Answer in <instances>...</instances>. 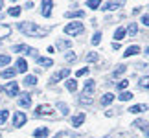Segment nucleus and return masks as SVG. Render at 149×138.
Listing matches in <instances>:
<instances>
[{"instance_id": "f257e3e1", "label": "nucleus", "mask_w": 149, "mask_h": 138, "mask_svg": "<svg viewBox=\"0 0 149 138\" xmlns=\"http://www.w3.org/2000/svg\"><path fill=\"white\" fill-rule=\"evenodd\" d=\"M19 30L28 37H44L48 33L46 28L37 26L35 22H19Z\"/></svg>"}, {"instance_id": "f03ea898", "label": "nucleus", "mask_w": 149, "mask_h": 138, "mask_svg": "<svg viewBox=\"0 0 149 138\" xmlns=\"http://www.w3.org/2000/svg\"><path fill=\"white\" fill-rule=\"evenodd\" d=\"M85 28H83V22H68V24L65 26V33L70 37H76L79 35V33H83Z\"/></svg>"}, {"instance_id": "7ed1b4c3", "label": "nucleus", "mask_w": 149, "mask_h": 138, "mask_svg": "<svg viewBox=\"0 0 149 138\" xmlns=\"http://www.w3.org/2000/svg\"><path fill=\"white\" fill-rule=\"evenodd\" d=\"M4 92L8 96H19V83H17V81H9L4 87Z\"/></svg>"}, {"instance_id": "20e7f679", "label": "nucleus", "mask_w": 149, "mask_h": 138, "mask_svg": "<svg viewBox=\"0 0 149 138\" xmlns=\"http://www.w3.org/2000/svg\"><path fill=\"white\" fill-rule=\"evenodd\" d=\"M70 76V68H63V70H59L57 74H54L52 76V79H50V83H57V81H61V79H65V77H68Z\"/></svg>"}, {"instance_id": "39448f33", "label": "nucleus", "mask_w": 149, "mask_h": 138, "mask_svg": "<svg viewBox=\"0 0 149 138\" xmlns=\"http://www.w3.org/2000/svg\"><path fill=\"white\" fill-rule=\"evenodd\" d=\"M13 52H17V54H26V55H35V50L30 48L28 44H17V46H13Z\"/></svg>"}, {"instance_id": "423d86ee", "label": "nucleus", "mask_w": 149, "mask_h": 138, "mask_svg": "<svg viewBox=\"0 0 149 138\" xmlns=\"http://www.w3.org/2000/svg\"><path fill=\"white\" fill-rule=\"evenodd\" d=\"M26 114L24 112H20V111H17L15 112V116H13V125H15V127H22V125H24L26 123Z\"/></svg>"}, {"instance_id": "0eeeda50", "label": "nucleus", "mask_w": 149, "mask_h": 138, "mask_svg": "<svg viewBox=\"0 0 149 138\" xmlns=\"http://www.w3.org/2000/svg\"><path fill=\"white\" fill-rule=\"evenodd\" d=\"M123 4H125V0H111V2L105 4L103 11H114V9H118L120 6H123Z\"/></svg>"}, {"instance_id": "6e6552de", "label": "nucleus", "mask_w": 149, "mask_h": 138, "mask_svg": "<svg viewBox=\"0 0 149 138\" xmlns=\"http://www.w3.org/2000/svg\"><path fill=\"white\" fill-rule=\"evenodd\" d=\"M94 89H96V81H94V79H88V81L85 83V89H83V96H92Z\"/></svg>"}, {"instance_id": "1a4fd4ad", "label": "nucleus", "mask_w": 149, "mask_h": 138, "mask_svg": "<svg viewBox=\"0 0 149 138\" xmlns=\"http://www.w3.org/2000/svg\"><path fill=\"white\" fill-rule=\"evenodd\" d=\"M19 105L24 107V109H28V107L31 105V96H30V94H20V98H19Z\"/></svg>"}, {"instance_id": "9d476101", "label": "nucleus", "mask_w": 149, "mask_h": 138, "mask_svg": "<svg viewBox=\"0 0 149 138\" xmlns=\"http://www.w3.org/2000/svg\"><path fill=\"white\" fill-rule=\"evenodd\" d=\"M35 112L39 114V116H44V114H52V112H54V107H52V105H39Z\"/></svg>"}, {"instance_id": "9b49d317", "label": "nucleus", "mask_w": 149, "mask_h": 138, "mask_svg": "<svg viewBox=\"0 0 149 138\" xmlns=\"http://www.w3.org/2000/svg\"><path fill=\"white\" fill-rule=\"evenodd\" d=\"M66 19H81V17H85L83 9H76V11H66L65 13Z\"/></svg>"}, {"instance_id": "f8f14e48", "label": "nucleus", "mask_w": 149, "mask_h": 138, "mask_svg": "<svg viewBox=\"0 0 149 138\" xmlns=\"http://www.w3.org/2000/svg\"><path fill=\"white\" fill-rule=\"evenodd\" d=\"M52 15V0H42V17Z\"/></svg>"}, {"instance_id": "ddd939ff", "label": "nucleus", "mask_w": 149, "mask_h": 138, "mask_svg": "<svg viewBox=\"0 0 149 138\" xmlns=\"http://www.w3.org/2000/svg\"><path fill=\"white\" fill-rule=\"evenodd\" d=\"M125 31H127V37H134L136 33H138V24H136V22H131Z\"/></svg>"}, {"instance_id": "4468645a", "label": "nucleus", "mask_w": 149, "mask_h": 138, "mask_svg": "<svg viewBox=\"0 0 149 138\" xmlns=\"http://www.w3.org/2000/svg\"><path fill=\"white\" fill-rule=\"evenodd\" d=\"M83 122H85V114H83V112H81V114H76V116L72 118V125H74V127L83 125Z\"/></svg>"}, {"instance_id": "2eb2a0df", "label": "nucleus", "mask_w": 149, "mask_h": 138, "mask_svg": "<svg viewBox=\"0 0 149 138\" xmlns=\"http://www.w3.org/2000/svg\"><path fill=\"white\" fill-rule=\"evenodd\" d=\"M11 35V28L8 24H0V39H6Z\"/></svg>"}, {"instance_id": "dca6fc26", "label": "nucleus", "mask_w": 149, "mask_h": 138, "mask_svg": "<svg viewBox=\"0 0 149 138\" xmlns=\"http://www.w3.org/2000/svg\"><path fill=\"white\" fill-rule=\"evenodd\" d=\"M26 70H28V63L22 59V57L17 59V72H26Z\"/></svg>"}, {"instance_id": "f3484780", "label": "nucleus", "mask_w": 149, "mask_h": 138, "mask_svg": "<svg viewBox=\"0 0 149 138\" xmlns=\"http://www.w3.org/2000/svg\"><path fill=\"white\" fill-rule=\"evenodd\" d=\"M33 135H35V138H46L50 135V131H48V127H41V129H37Z\"/></svg>"}, {"instance_id": "a211bd4d", "label": "nucleus", "mask_w": 149, "mask_h": 138, "mask_svg": "<svg viewBox=\"0 0 149 138\" xmlns=\"http://www.w3.org/2000/svg\"><path fill=\"white\" fill-rule=\"evenodd\" d=\"M114 101V94H111V92H107V94L101 96V105H109V103Z\"/></svg>"}, {"instance_id": "6ab92c4d", "label": "nucleus", "mask_w": 149, "mask_h": 138, "mask_svg": "<svg viewBox=\"0 0 149 138\" xmlns=\"http://www.w3.org/2000/svg\"><path fill=\"white\" fill-rule=\"evenodd\" d=\"M125 35H127L125 28H118V30L114 31V39H116V41H122V39H125Z\"/></svg>"}, {"instance_id": "aec40b11", "label": "nucleus", "mask_w": 149, "mask_h": 138, "mask_svg": "<svg viewBox=\"0 0 149 138\" xmlns=\"http://www.w3.org/2000/svg\"><path fill=\"white\" fill-rule=\"evenodd\" d=\"M15 74H17V68H6V70H2V77L9 79V77H13Z\"/></svg>"}, {"instance_id": "412c9836", "label": "nucleus", "mask_w": 149, "mask_h": 138, "mask_svg": "<svg viewBox=\"0 0 149 138\" xmlns=\"http://www.w3.org/2000/svg\"><path fill=\"white\" fill-rule=\"evenodd\" d=\"M147 111V105H133L129 109V112H133V114H138V112H144Z\"/></svg>"}, {"instance_id": "4be33fe9", "label": "nucleus", "mask_w": 149, "mask_h": 138, "mask_svg": "<svg viewBox=\"0 0 149 138\" xmlns=\"http://www.w3.org/2000/svg\"><path fill=\"white\" fill-rule=\"evenodd\" d=\"M138 52H140L138 46H129V48L125 50V54H123V55H125V57H131V55H136Z\"/></svg>"}, {"instance_id": "5701e85b", "label": "nucleus", "mask_w": 149, "mask_h": 138, "mask_svg": "<svg viewBox=\"0 0 149 138\" xmlns=\"http://www.w3.org/2000/svg\"><path fill=\"white\" fill-rule=\"evenodd\" d=\"M37 63L41 66H52V65H54V61L48 59V57H37Z\"/></svg>"}, {"instance_id": "b1692460", "label": "nucleus", "mask_w": 149, "mask_h": 138, "mask_svg": "<svg viewBox=\"0 0 149 138\" xmlns=\"http://www.w3.org/2000/svg\"><path fill=\"white\" fill-rule=\"evenodd\" d=\"M70 46H72L70 41H65V39H59V41H57V48H61V50H68Z\"/></svg>"}, {"instance_id": "393cba45", "label": "nucleus", "mask_w": 149, "mask_h": 138, "mask_svg": "<svg viewBox=\"0 0 149 138\" xmlns=\"http://www.w3.org/2000/svg\"><path fill=\"white\" fill-rule=\"evenodd\" d=\"M35 83H37L35 76H26L24 77V85H26V87H35Z\"/></svg>"}, {"instance_id": "a878e982", "label": "nucleus", "mask_w": 149, "mask_h": 138, "mask_svg": "<svg viewBox=\"0 0 149 138\" xmlns=\"http://www.w3.org/2000/svg\"><path fill=\"white\" fill-rule=\"evenodd\" d=\"M66 89L70 92H76L77 90V81L76 79H66Z\"/></svg>"}, {"instance_id": "bb28decb", "label": "nucleus", "mask_w": 149, "mask_h": 138, "mask_svg": "<svg viewBox=\"0 0 149 138\" xmlns=\"http://www.w3.org/2000/svg\"><path fill=\"white\" fill-rule=\"evenodd\" d=\"M57 109L61 111V114H63V116H66V114L70 112V109H68V105H66V103H63V101H59V103H57Z\"/></svg>"}, {"instance_id": "cd10ccee", "label": "nucleus", "mask_w": 149, "mask_h": 138, "mask_svg": "<svg viewBox=\"0 0 149 138\" xmlns=\"http://www.w3.org/2000/svg\"><path fill=\"white\" fill-rule=\"evenodd\" d=\"M118 98H120V101H129V100H133V94H131L129 90H127V92L123 90V92H122V94H120Z\"/></svg>"}, {"instance_id": "c85d7f7f", "label": "nucleus", "mask_w": 149, "mask_h": 138, "mask_svg": "<svg viewBox=\"0 0 149 138\" xmlns=\"http://www.w3.org/2000/svg\"><path fill=\"white\" fill-rule=\"evenodd\" d=\"M101 6V0H88L87 2V8H90V9H98Z\"/></svg>"}, {"instance_id": "c756f323", "label": "nucleus", "mask_w": 149, "mask_h": 138, "mask_svg": "<svg viewBox=\"0 0 149 138\" xmlns=\"http://www.w3.org/2000/svg\"><path fill=\"white\" fill-rule=\"evenodd\" d=\"M8 118H9V111H0V125H4L6 122H8Z\"/></svg>"}, {"instance_id": "7c9ffc66", "label": "nucleus", "mask_w": 149, "mask_h": 138, "mask_svg": "<svg viewBox=\"0 0 149 138\" xmlns=\"http://www.w3.org/2000/svg\"><path fill=\"white\" fill-rule=\"evenodd\" d=\"M134 125H136L138 129H142V131H147V125H149V123L146 122V120H136Z\"/></svg>"}, {"instance_id": "2f4dec72", "label": "nucleus", "mask_w": 149, "mask_h": 138, "mask_svg": "<svg viewBox=\"0 0 149 138\" xmlns=\"http://www.w3.org/2000/svg\"><path fill=\"white\" fill-rule=\"evenodd\" d=\"M100 43H101V33H100V31H96L94 35H92V44H94V46H98Z\"/></svg>"}, {"instance_id": "473e14b6", "label": "nucleus", "mask_w": 149, "mask_h": 138, "mask_svg": "<svg viewBox=\"0 0 149 138\" xmlns=\"http://www.w3.org/2000/svg\"><path fill=\"white\" fill-rule=\"evenodd\" d=\"M125 70H127V66H118L116 70L112 72V77H118V76H122V74H123Z\"/></svg>"}, {"instance_id": "72a5a7b5", "label": "nucleus", "mask_w": 149, "mask_h": 138, "mask_svg": "<svg viewBox=\"0 0 149 138\" xmlns=\"http://www.w3.org/2000/svg\"><path fill=\"white\" fill-rule=\"evenodd\" d=\"M11 63V57L9 55H0V66H6Z\"/></svg>"}, {"instance_id": "f704fd0d", "label": "nucleus", "mask_w": 149, "mask_h": 138, "mask_svg": "<svg viewBox=\"0 0 149 138\" xmlns=\"http://www.w3.org/2000/svg\"><path fill=\"white\" fill-rule=\"evenodd\" d=\"M140 89H149V76L140 79Z\"/></svg>"}, {"instance_id": "c9c22d12", "label": "nucleus", "mask_w": 149, "mask_h": 138, "mask_svg": "<svg viewBox=\"0 0 149 138\" xmlns=\"http://www.w3.org/2000/svg\"><path fill=\"white\" fill-rule=\"evenodd\" d=\"M127 87H129V81H127V79H122V81L118 83V89H120V90H125Z\"/></svg>"}, {"instance_id": "e433bc0d", "label": "nucleus", "mask_w": 149, "mask_h": 138, "mask_svg": "<svg viewBox=\"0 0 149 138\" xmlns=\"http://www.w3.org/2000/svg\"><path fill=\"white\" fill-rule=\"evenodd\" d=\"M92 101H94L92 96H83V98H81V103H83V105H90Z\"/></svg>"}, {"instance_id": "4c0bfd02", "label": "nucleus", "mask_w": 149, "mask_h": 138, "mask_svg": "<svg viewBox=\"0 0 149 138\" xmlns=\"http://www.w3.org/2000/svg\"><path fill=\"white\" fill-rule=\"evenodd\" d=\"M20 11H22L20 8H11V9H9V15H11V17H19Z\"/></svg>"}, {"instance_id": "58836bf2", "label": "nucleus", "mask_w": 149, "mask_h": 138, "mask_svg": "<svg viewBox=\"0 0 149 138\" xmlns=\"http://www.w3.org/2000/svg\"><path fill=\"white\" fill-rule=\"evenodd\" d=\"M87 74H88V68L85 66V68H79V70L76 72V76H77V77H81V76H87Z\"/></svg>"}, {"instance_id": "ea45409f", "label": "nucleus", "mask_w": 149, "mask_h": 138, "mask_svg": "<svg viewBox=\"0 0 149 138\" xmlns=\"http://www.w3.org/2000/svg\"><path fill=\"white\" fill-rule=\"evenodd\" d=\"M65 59L66 61H74L76 59V54H74V52H68V54H65Z\"/></svg>"}, {"instance_id": "a19ab883", "label": "nucleus", "mask_w": 149, "mask_h": 138, "mask_svg": "<svg viewBox=\"0 0 149 138\" xmlns=\"http://www.w3.org/2000/svg\"><path fill=\"white\" fill-rule=\"evenodd\" d=\"M87 61H98V55H96V54H88L87 55Z\"/></svg>"}, {"instance_id": "79ce46f5", "label": "nucleus", "mask_w": 149, "mask_h": 138, "mask_svg": "<svg viewBox=\"0 0 149 138\" xmlns=\"http://www.w3.org/2000/svg\"><path fill=\"white\" fill-rule=\"evenodd\" d=\"M142 24H144V26H149V15H144V17H142Z\"/></svg>"}, {"instance_id": "37998d69", "label": "nucleus", "mask_w": 149, "mask_h": 138, "mask_svg": "<svg viewBox=\"0 0 149 138\" xmlns=\"http://www.w3.org/2000/svg\"><path fill=\"white\" fill-rule=\"evenodd\" d=\"M2 6H4V0H0V9H2Z\"/></svg>"}, {"instance_id": "c03bdc74", "label": "nucleus", "mask_w": 149, "mask_h": 138, "mask_svg": "<svg viewBox=\"0 0 149 138\" xmlns=\"http://www.w3.org/2000/svg\"><path fill=\"white\" fill-rule=\"evenodd\" d=\"M146 54H147V55H149V48H147V50H146Z\"/></svg>"}, {"instance_id": "a18cd8bd", "label": "nucleus", "mask_w": 149, "mask_h": 138, "mask_svg": "<svg viewBox=\"0 0 149 138\" xmlns=\"http://www.w3.org/2000/svg\"><path fill=\"white\" fill-rule=\"evenodd\" d=\"M146 135H147V136H149V129H147V131H146Z\"/></svg>"}, {"instance_id": "49530a36", "label": "nucleus", "mask_w": 149, "mask_h": 138, "mask_svg": "<svg viewBox=\"0 0 149 138\" xmlns=\"http://www.w3.org/2000/svg\"><path fill=\"white\" fill-rule=\"evenodd\" d=\"M13 2H15V0H13Z\"/></svg>"}, {"instance_id": "de8ad7c7", "label": "nucleus", "mask_w": 149, "mask_h": 138, "mask_svg": "<svg viewBox=\"0 0 149 138\" xmlns=\"http://www.w3.org/2000/svg\"><path fill=\"white\" fill-rule=\"evenodd\" d=\"M147 8H149V6H147Z\"/></svg>"}]
</instances>
